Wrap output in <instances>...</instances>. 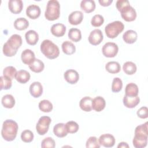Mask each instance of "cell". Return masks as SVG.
<instances>
[{
  "label": "cell",
  "instance_id": "52a82bcc",
  "mask_svg": "<svg viewBox=\"0 0 148 148\" xmlns=\"http://www.w3.org/2000/svg\"><path fill=\"white\" fill-rule=\"evenodd\" d=\"M51 121V118L49 116H42L39 118L36 125V130L39 135H43L47 132Z\"/></svg>",
  "mask_w": 148,
  "mask_h": 148
},
{
  "label": "cell",
  "instance_id": "8fae6325",
  "mask_svg": "<svg viewBox=\"0 0 148 148\" xmlns=\"http://www.w3.org/2000/svg\"><path fill=\"white\" fill-rule=\"evenodd\" d=\"M98 141L100 145L105 147H111L114 145L115 138L110 134H104L99 136Z\"/></svg>",
  "mask_w": 148,
  "mask_h": 148
},
{
  "label": "cell",
  "instance_id": "6da1fadb",
  "mask_svg": "<svg viewBox=\"0 0 148 148\" xmlns=\"http://www.w3.org/2000/svg\"><path fill=\"white\" fill-rule=\"evenodd\" d=\"M147 122L137 126L135 130V136L132 143L135 148H143L147 143Z\"/></svg>",
  "mask_w": 148,
  "mask_h": 148
},
{
  "label": "cell",
  "instance_id": "30bf717a",
  "mask_svg": "<svg viewBox=\"0 0 148 148\" xmlns=\"http://www.w3.org/2000/svg\"><path fill=\"white\" fill-rule=\"evenodd\" d=\"M120 13L122 18L128 22L134 21L136 17V12L134 8L131 6L123 9Z\"/></svg>",
  "mask_w": 148,
  "mask_h": 148
},
{
  "label": "cell",
  "instance_id": "d4e9b609",
  "mask_svg": "<svg viewBox=\"0 0 148 148\" xmlns=\"http://www.w3.org/2000/svg\"><path fill=\"white\" fill-rule=\"evenodd\" d=\"M53 132L58 138H64L67 135L68 132L64 123H58L54 126Z\"/></svg>",
  "mask_w": 148,
  "mask_h": 148
},
{
  "label": "cell",
  "instance_id": "9c48e42d",
  "mask_svg": "<svg viewBox=\"0 0 148 148\" xmlns=\"http://www.w3.org/2000/svg\"><path fill=\"white\" fill-rule=\"evenodd\" d=\"M103 39L102 31L99 29H95L92 31L88 36V42L94 46L98 45L101 43Z\"/></svg>",
  "mask_w": 148,
  "mask_h": 148
},
{
  "label": "cell",
  "instance_id": "7402d4cb",
  "mask_svg": "<svg viewBox=\"0 0 148 148\" xmlns=\"http://www.w3.org/2000/svg\"><path fill=\"white\" fill-rule=\"evenodd\" d=\"M27 43L29 45H35L39 40L38 33L34 30H29L25 34Z\"/></svg>",
  "mask_w": 148,
  "mask_h": 148
},
{
  "label": "cell",
  "instance_id": "9a60e30c",
  "mask_svg": "<svg viewBox=\"0 0 148 148\" xmlns=\"http://www.w3.org/2000/svg\"><path fill=\"white\" fill-rule=\"evenodd\" d=\"M29 92L34 98H39L43 93V87L39 82H33L29 86Z\"/></svg>",
  "mask_w": 148,
  "mask_h": 148
},
{
  "label": "cell",
  "instance_id": "f1b7e54d",
  "mask_svg": "<svg viewBox=\"0 0 148 148\" xmlns=\"http://www.w3.org/2000/svg\"><path fill=\"white\" fill-rule=\"evenodd\" d=\"M1 102L3 107L11 109L13 108L15 105V99L13 95L10 94H6L2 98Z\"/></svg>",
  "mask_w": 148,
  "mask_h": 148
},
{
  "label": "cell",
  "instance_id": "83f0119b",
  "mask_svg": "<svg viewBox=\"0 0 148 148\" xmlns=\"http://www.w3.org/2000/svg\"><path fill=\"white\" fill-rule=\"evenodd\" d=\"M29 69L34 72L39 73L41 72L45 68L44 63L39 59L35 58L34 61L29 65Z\"/></svg>",
  "mask_w": 148,
  "mask_h": 148
},
{
  "label": "cell",
  "instance_id": "ba28073f",
  "mask_svg": "<svg viewBox=\"0 0 148 148\" xmlns=\"http://www.w3.org/2000/svg\"><path fill=\"white\" fill-rule=\"evenodd\" d=\"M119 51L118 46L113 42H107L102 47V51L105 57L112 58L115 57Z\"/></svg>",
  "mask_w": 148,
  "mask_h": 148
},
{
  "label": "cell",
  "instance_id": "cb8c5ba5",
  "mask_svg": "<svg viewBox=\"0 0 148 148\" xmlns=\"http://www.w3.org/2000/svg\"><path fill=\"white\" fill-rule=\"evenodd\" d=\"M80 8L84 12L90 13L95 10V3L92 0H83L80 3Z\"/></svg>",
  "mask_w": 148,
  "mask_h": 148
},
{
  "label": "cell",
  "instance_id": "5bb4252c",
  "mask_svg": "<svg viewBox=\"0 0 148 148\" xmlns=\"http://www.w3.org/2000/svg\"><path fill=\"white\" fill-rule=\"evenodd\" d=\"M83 19V14L81 11L76 10L72 12L68 16V21L72 25H76L80 24Z\"/></svg>",
  "mask_w": 148,
  "mask_h": 148
},
{
  "label": "cell",
  "instance_id": "2e32d148",
  "mask_svg": "<svg viewBox=\"0 0 148 148\" xmlns=\"http://www.w3.org/2000/svg\"><path fill=\"white\" fill-rule=\"evenodd\" d=\"M105 106V100L103 97L101 96L96 97L92 101V109L96 112H99L102 111L104 109Z\"/></svg>",
  "mask_w": 148,
  "mask_h": 148
},
{
  "label": "cell",
  "instance_id": "ee69618b",
  "mask_svg": "<svg viewBox=\"0 0 148 148\" xmlns=\"http://www.w3.org/2000/svg\"><path fill=\"white\" fill-rule=\"evenodd\" d=\"M116 6L117 10L120 12L126 7L130 6V4L128 0H118L116 2Z\"/></svg>",
  "mask_w": 148,
  "mask_h": 148
},
{
  "label": "cell",
  "instance_id": "d590c367",
  "mask_svg": "<svg viewBox=\"0 0 148 148\" xmlns=\"http://www.w3.org/2000/svg\"><path fill=\"white\" fill-rule=\"evenodd\" d=\"M16 73H17L16 69L14 66H9L4 68L3 71V76L12 80V79L15 78Z\"/></svg>",
  "mask_w": 148,
  "mask_h": 148
},
{
  "label": "cell",
  "instance_id": "7dc6e473",
  "mask_svg": "<svg viewBox=\"0 0 148 148\" xmlns=\"http://www.w3.org/2000/svg\"><path fill=\"white\" fill-rule=\"evenodd\" d=\"M117 147L118 148H120V147H123V148H128L129 147V146L126 143V142H120L118 146H117Z\"/></svg>",
  "mask_w": 148,
  "mask_h": 148
},
{
  "label": "cell",
  "instance_id": "277c9868",
  "mask_svg": "<svg viewBox=\"0 0 148 148\" xmlns=\"http://www.w3.org/2000/svg\"><path fill=\"white\" fill-rule=\"evenodd\" d=\"M40 51L46 57L50 60L56 58L60 54L58 47L49 39H45L42 42Z\"/></svg>",
  "mask_w": 148,
  "mask_h": 148
},
{
  "label": "cell",
  "instance_id": "603a6c76",
  "mask_svg": "<svg viewBox=\"0 0 148 148\" xmlns=\"http://www.w3.org/2000/svg\"><path fill=\"white\" fill-rule=\"evenodd\" d=\"M30 77L31 76L29 73L28 71L23 69L17 72L15 76V79L18 83L25 84L29 81Z\"/></svg>",
  "mask_w": 148,
  "mask_h": 148
},
{
  "label": "cell",
  "instance_id": "7a4b0ae2",
  "mask_svg": "<svg viewBox=\"0 0 148 148\" xmlns=\"http://www.w3.org/2000/svg\"><path fill=\"white\" fill-rule=\"evenodd\" d=\"M22 45L21 36L18 34L12 35L3 45V53L6 57H13Z\"/></svg>",
  "mask_w": 148,
  "mask_h": 148
},
{
  "label": "cell",
  "instance_id": "4fadbf2b",
  "mask_svg": "<svg viewBox=\"0 0 148 148\" xmlns=\"http://www.w3.org/2000/svg\"><path fill=\"white\" fill-rule=\"evenodd\" d=\"M8 8L10 11L14 14L21 13L23 8V3L21 0H10L8 2Z\"/></svg>",
  "mask_w": 148,
  "mask_h": 148
},
{
  "label": "cell",
  "instance_id": "7bdbcfd3",
  "mask_svg": "<svg viewBox=\"0 0 148 148\" xmlns=\"http://www.w3.org/2000/svg\"><path fill=\"white\" fill-rule=\"evenodd\" d=\"M55 141L51 137H47L45 138L41 143V147L42 148H54L55 147Z\"/></svg>",
  "mask_w": 148,
  "mask_h": 148
},
{
  "label": "cell",
  "instance_id": "8992f818",
  "mask_svg": "<svg viewBox=\"0 0 148 148\" xmlns=\"http://www.w3.org/2000/svg\"><path fill=\"white\" fill-rule=\"evenodd\" d=\"M124 25L120 21H114L109 23L105 28V34L109 38L113 39L116 38L123 30Z\"/></svg>",
  "mask_w": 148,
  "mask_h": 148
},
{
  "label": "cell",
  "instance_id": "60d3db41",
  "mask_svg": "<svg viewBox=\"0 0 148 148\" xmlns=\"http://www.w3.org/2000/svg\"><path fill=\"white\" fill-rule=\"evenodd\" d=\"M104 18L100 14L94 15L91 20V24L93 27H98L103 24Z\"/></svg>",
  "mask_w": 148,
  "mask_h": 148
},
{
  "label": "cell",
  "instance_id": "484cf974",
  "mask_svg": "<svg viewBox=\"0 0 148 148\" xmlns=\"http://www.w3.org/2000/svg\"><path fill=\"white\" fill-rule=\"evenodd\" d=\"M92 98L90 97H84L81 99L79 106L84 112H90L92 109Z\"/></svg>",
  "mask_w": 148,
  "mask_h": 148
},
{
  "label": "cell",
  "instance_id": "f35d334b",
  "mask_svg": "<svg viewBox=\"0 0 148 148\" xmlns=\"http://www.w3.org/2000/svg\"><path fill=\"white\" fill-rule=\"evenodd\" d=\"M21 140L25 143H30L34 139V134L29 130L23 131L21 134Z\"/></svg>",
  "mask_w": 148,
  "mask_h": 148
},
{
  "label": "cell",
  "instance_id": "f546056e",
  "mask_svg": "<svg viewBox=\"0 0 148 148\" xmlns=\"http://www.w3.org/2000/svg\"><path fill=\"white\" fill-rule=\"evenodd\" d=\"M105 69L109 73L114 74L117 73L120 71L121 66L118 62L110 61L106 64Z\"/></svg>",
  "mask_w": 148,
  "mask_h": 148
},
{
  "label": "cell",
  "instance_id": "8d00e7d4",
  "mask_svg": "<svg viewBox=\"0 0 148 148\" xmlns=\"http://www.w3.org/2000/svg\"><path fill=\"white\" fill-rule=\"evenodd\" d=\"M65 128L68 133L74 134L77 132L79 127L76 122L73 121H69L65 124Z\"/></svg>",
  "mask_w": 148,
  "mask_h": 148
},
{
  "label": "cell",
  "instance_id": "ab89813d",
  "mask_svg": "<svg viewBox=\"0 0 148 148\" xmlns=\"http://www.w3.org/2000/svg\"><path fill=\"white\" fill-rule=\"evenodd\" d=\"M100 144L95 136H90L87 140L86 146L87 148H99Z\"/></svg>",
  "mask_w": 148,
  "mask_h": 148
},
{
  "label": "cell",
  "instance_id": "74e56055",
  "mask_svg": "<svg viewBox=\"0 0 148 148\" xmlns=\"http://www.w3.org/2000/svg\"><path fill=\"white\" fill-rule=\"evenodd\" d=\"M123 87V82L119 77H114L112 84V91L114 92H119Z\"/></svg>",
  "mask_w": 148,
  "mask_h": 148
},
{
  "label": "cell",
  "instance_id": "44dd1931",
  "mask_svg": "<svg viewBox=\"0 0 148 148\" xmlns=\"http://www.w3.org/2000/svg\"><path fill=\"white\" fill-rule=\"evenodd\" d=\"M137 38V33L132 29L127 30L124 33L123 35V39L124 41L128 44H132L135 43L136 41Z\"/></svg>",
  "mask_w": 148,
  "mask_h": 148
},
{
  "label": "cell",
  "instance_id": "e0dca14e",
  "mask_svg": "<svg viewBox=\"0 0 148 148\" xmlns=\"http://www.w3.org/2000/svg\"><path fill=\"white\" fill-rule=\"evenodd\" d=\"M26 14L31 19H36L40 16V9L36 5H31L27 8Z\"/></svg>",
  "mask_w": 148,
  "mask_h": 148
},
{
  "label": "cell",
  "instance_id": "d6986e66",
  "mask_svg": "<svg viewBox=\"0 0 148 148\" xmlns=\"http://www.w3.org/2000/svg\"><path fill=\"white\" fill-rule=\"evenodd\" d=\"M21 58L22 62L24 64L29 65L35 59V56L31 50L25 49L22 52Z\"/></svg>",
  "mask_w": 148,
  "mask_h": 148
},
{
  "label": "cell",
  "instance_id": "d6a6232c",
  "mask_svg": "<svg viewBox=\"0 0 148 148\" xmlns=\"http://www.w3.org/2000/svg\"><path fill=\"white\" fill-rule=\"evenodd\" d=\"M68 38L75 42H77L82 39V34L80 29L77 28H71L68 32Z\"/></svg>",
  "mask_w": 148,
  "mask_h": 148
},
{
  "label": "cell",
  "instance_id": "4dcf8cb0",
  "mask_svg": "<svg viewBox=\"0 0 148 148\" xmlns=\"http://www.w3.org/2000/svg\"><path fill=\"white\" fill-rule=\"evenodd\" d=\"M61 47L63 53L66 55L73 54L76 51V47L73 43L68 40L64 42L61 45Z\"/></svg>",
  "mask_w": 148,
  "mask_h": 148
},
{
  "label": "cell",
  "instance_id": "ac0fdd59",
  "mask_svg": "<svg viewBox=\"0 0 148 148\" xmlns=\"http://www.w3.org/2000/svg\"><path fill=\"white\" fill-rule=\"evenodd\" d=\"M51 34L56 37H61L64 36L66 32V27L61 23H56L51 27Z\"/></svg>",
  "mask_w": 148,
  "mask_h": 148
},
{
  "label": "cell",
  "instance_id": "bcb514c9",
  "mask_svg": "<svg viewBox=\"0 0 148 148\" xmlns=\"http://www.w3.org/2000/svg\"><path fill=\"white\" fill-rule=\"evenodd\" d=\"M98 2L101 6H108L113 2V0H99Z\"/></svg>",
  "mask_w": 148,
  "mask_h": 148
},
{
  "label": "cell",
  "instance_id": "e575fe53",
  "mask_svg": "<svg viewBox=\"0 0 148 148\" xmlns=\"http://www.w3.org/2000/svg\"><path fill=\"white\" fill-rule=\"evenodd\" d=\"M39 108L42 112L48 113L52 110L53 105L49 100L43 99L39 103Z\"/></svg>",
  "mask_w": 148,
  "mask_h": 148
},
{
  "label": "cell",
  "instance_id": "4316f807",
  "mask_svg": "<svg viewBox=\"0 0 148 148\" xmlns=\"http://www.w3.org/2000/svg\"><path fill=\"white\" fill-rule=\"evenodd\" d=\"M125 95L128 97H136L138 96L139 89L138 86L134 83H130L127 84L125 88Z\"/></svg>",
  "mask_w": 148,
  "mask_h": 148
},
{
  "label": "cell",
  "instance_id": "5b68a950",
  "mask_svg": "<svg viewBox=\"0 0 148 148\" xmlns=\"http://www.w3.org/2000/svg\"><path fill=\"white\" fill-rule=\"evenodd\" d=\"M60 14V5L57 0L49 1L46 9L45 12V17L49 21H54L58 19Z\"/></svg>",
  "mask_w": 148,
  "mask_h": 148
},
{
  "label": "cell",
  "instance_id": "f6af8a7d",
  "mask_svg": "<svg viewBox=\"0 0 148 148\" xmlns=\"http://www.w3.org/2000/svg\"><path fill=\"white\" fill-rule=\"evenodd\" d=\"M137 115L140 119H146L148 117V109L146 106L141 107L137 111Z\"/></svg>",
  "mask_w": 148,
  "mask_h": 148
},
{
  "label": "cell",
  "instance_id": "1f68e13d",
  "mask_svg": "<svg viewBox=\"0 0 148 148\" xmlns=\"http://www.w3.org/2000/svg\"><path fill=\"white\" fill-rule=\"evenodd\" d=\"M29 26L28 21L23 17L17 18L14 22V28L19 31H23L28 28Z\"/></svg>",
  "mask_w": 148,
  "mask_h": 148
},
{
  "label": "cell",
  "instance_id": "b9f144b4",
  "mask_svg": "<svg viewBox=\"0 0 148 148\" xmlns=\"http://www.w3.org/2000/svg\"><path fill=\"white\" fill-rule=\"evenodd\" d=\"M1 79V90H9L12 86V80L2 76L0 77Z\"/></svg>",
  "mask_w": 148,
  "mask_h": 148
},
{
  "label": "cell",
  "instance_id": "7c38bea8",
  "mask_svg": "<svg viewBox=\"0 0 148 148\" xmlns=\"http://www.w3.org/2000/svg\"><path fill=\"white\" fill-rule=\"evenodd\" d=\"M64 77L65 80L68 83L71 84H76L79 79V75L78 72L72 69L67 70L64 73Z\"/></svg>",
  "mask_w": 148,
  "mask_h": 148
},
{
  "label": "cell",
  "instance_id": "836d02e7",
  "mask_svg": "<svg viewBox=\"0 0 148 148\" xmlns=\"http://www.w3.org/2000/svg\"><path fill=\"white\" fill-rule=\"evenodd\" d=\"M123 69L127 75H132L136 72L137 68L135 63L131 61H127L124 64Z\"/></svg>",
  "mask_w": 148,
  "mask_h": 148
},
{
  "label": "cell",
  "instance_id": "ffe728a7",
  "mask_svg": "<svg viewBox=\"0 0 148 148\" xmlns=\"http://www.w3.org/2000/svg\"><path fill=\"white\" fill-rule=\"evenodd\" d=\"M140 102V98L138 96L128 97L125 95L123 98V103L128 108H134Z\"/></svg>",
  "mask_w": 148,
  "mask_h": 148
},
{
  "label": "cell",
  "instance_id": "3957f363",
  "mask_svg": "<svg viewBox=\"0 0 148 148\" xmlns=\"http://www.w3.org/2000/svg\"><path fill=\"white\" fill-rule=\"evenodd\" d=\"M17 131V123L13 120H6L3 123L1 135L5 140L10 142L16 138Z\"/></svg>",
  "mask_w": 148,
  "mask_h": 148
}]
</instances>
